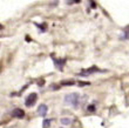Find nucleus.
Here are the masks:
<instances>
[{
  "instance_id": "obj_1",
  "label": "nucleus",
  "mask_w": 129,
  "mask_h": 128,
  "mask_svg": "<svg viewBox=\"0 0 129 128\" xmlns=\"http://www.w3.org/2000/svg\"><path fill=\"white\" fill-rule=\"evenodd\" d=\"M79 101H80V96L78 93H72V94H68L64 96V102L71 105V106H74V107H76L79 105Z\"/></svg>"
},
{
  "instance_id": "obj_7",
  "label": "nucleus",
  "mask_w": 129,
  "mask_h": 128,
  "mask_svg": "<svg viewBox=\"0 0 129 128\" xmlns=\"http://www.w3.org/2000/svg\"><path fill=\"white\" fill-rule=\"evenodd\" d=\"M61 123L64 126H69L72 123V119H68V118H62L61 119Z\"/></svg>"
},
{
  "instance_id": "obj_9",
  "label": "nucleus",
  "mask_w": 129,
  "mask_h": 128,
  "mask_svg": "<svg viewBox=\"0 0 129 128\" xmlns=\"http://www.w3.org/2000/svg\"><path fill=\"white\" fill-rule=\"evenodd\" d=\"M51 122H52V119H46V120L44 121L42 128H49V126H51Z\"/></svg>"
},
{
  "instance_id": "obj_4",
  "label": "nucleus",
  "mask_w": 129,
  "mask_h": 128,
  "mask_svg": "<svg viewBox=\"0 0 129 128\" xmlns=\"http://www.w3.org/2000/svg\"><path fill=\"white\" fill-rule=\"evenodd\" d=\"M98 72H105V71H101V69H99L98 67L93 66L92 68H89V69H87V71H83V72H82L81 75H88V74H92V73H98Z\"/></svg>"
},
{
  "instance_id": "obj_5",
  "label": "nucleus",
  "mask_w": 129,
  "mask_h": 128,
  "mask_svg": "<svg viewBox=\"0 0 129 128\" xmlns=\"http://www.w3.org/2000/svg\"><path fill=\"white\" fill-rule=\"evenodd\" d=\"M48 112V107L46 105H40L39 107H38V113L41 115V116H45V115L47 114Z\"/></svg>"
},
{
  "instance_id": "obj_6",
  "label": "nucleus",
  "mask_w": 129,
  "mask_h": 128,
  "mask_svg": "<svg viewBox=\"0 0 129 128\" xmlns=\"http://www.w3.org/2000/svg\"><path fill=\"white\" fill-rule=\"evenodd\" d=\"M54 62L56 64V66L59 67V69L61 71V69H62V66H63V64L66 62V60H64V59H62V60H59V59H55V58H54Z\"/></svg>"
},
{
  "instance_id": "obj_3",
  "label": "nucleus",
  "mask_w": 129,
  "mask_h": 128,
  "mask_svg": "<svg viewBox=\"0 0 129 128\" xmlns=\"http://www.w3.org/2000/svg\"><path fill=\"white\" fill-rule=\"evenodd\" d=\"M12 116L13 118H18V119H24L25 118V112L21 108H15L12 112Z\"/></svg>"
},
{
  "instance_id": "obj_12",
  "label": "nucleus",
  "mask_w": 129,
  "mask_h": 128,
  "mask_svg": "<svg viewBox=\"0 0 129 128\" xmlns=\"http://www.w3.org/2000/svg\"><path fill=\"white\" fill-rule=\"evenodd\" d=\"M79 85L80 86H85V85H90L89 82H79Z\"/></svg>"
},
{
  "instance_id": "obj_11",
  "label": "nucleus",
  "mask_w": 129,
  "mask_h": 128,
  "mask_svg": "<svg viewBox=\"0 0 129 128\" xmlns=\"http://www.w3.org/2000/svg\"><path fill=\"white\" fill-rule=\"evenodd\" d=\"M88 111L89 112H94V111H95V107H94V106H89V107H88Z\"/></svg>"
},
{
  "instance_id": "obj_10",
  "label": "nucleus",
  "mask_w": 129,
  "mask_h": 128,
  "mask_svg": "<svg viewBox=\"0 0 129 128\" xmlns=\"http://www.w3.org/2000/svg\"><path fill=\"white\" fill-rule=\"evenodd\" d=\"M123 32H124V35H123V39L124 40H127V39H129V26H127L124 30H123Z\"/></svg>"
},
{
  "instance_id": "obj_2",
  "label": "nucleus",
  "mask_w": 129,
  "mask_h": 128,
  "mask_svg": "<svg viewBox=\"0 0 129 128\" xmlns=\"http://www.w3.org/2000/svg\"><path fill=\"white\" fill-rule=\"evenodd\" d=\"M37 100H38V94L31 93V94L27 96V99H26V106H27V107H32V106L37 102Z\"/></svg>"
},
{
  "instance_id": "obj_8",
  "label": "nucleus",
  "mask_w": 129,
  "mask_h": 128,
  "mask_svg": "<svg viewBox=\"0 0 129 128\" xmlns=\"http://www.w3.org/2000/svg\"><path fill=\"white\" fill-rule=\"evenodd\" d=\"M74 84H75L74 80H66L61 82V85H64V86H74Z\"/></svg>"
}]
</instances>
